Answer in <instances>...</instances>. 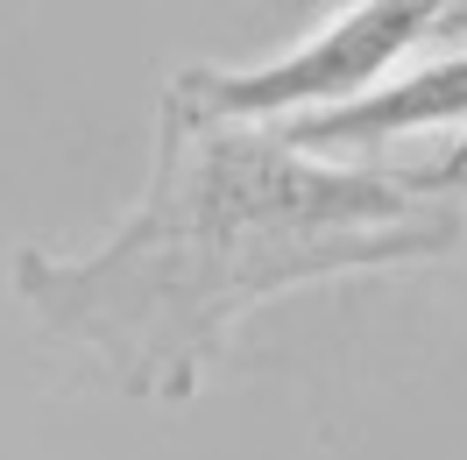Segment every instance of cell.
<instances>
[{"label": "cell", "mask_w": 467, "mask_h": 460, "mask_svg": "<svg viewBox=\"0 0 467 460\" xmlns=\"http://www.w3.org/2000/svg\"><path fill=\"white\" fill-rule=\"evenodd\" d=\"M467 227V142L425 171H348L291 156L269 128L163 114L135 220L99 256H22L15 290L120 390L192 397L227 326L291 284L446 256Z\"/></svg>", "instance_id": "obj_1"}, {"label": "cell", "mask_w": 467, "mask_h": 460, "mask_svg": "<svg viewBox=\"0 0 467 460\" xmlns=\"http://www.w3.org/2000/svg\"><path fill=\"white\" fill-rule=\"evenodd\" d=\"M446 7L418 0H376V7H340L319 36L297 50L255 64V71H177L163 92V114L199 120V128H284V120L348 107L361 92L382 86V71L439 36Z\"/></svg>", "instance_id": "obj_2"}, {"label": "cell", "mask_w": 467, "mask_h": 460, "mask_svg": "<svg viewBox=\"0 0 467 460\" xmlns=\"http://www.w3.org/2000/svg\"><path fill=\"white\" fill-rule=\"evenodd\" d=\"M432 128H467V50L446 58V64H425L410 78H389V86L361 92L348 107L284 120L269 135L291 149V156L340 163V156H361V149H389V142H410V135H432Z\"/></svg>", "instance_id": "obj_3"}]
</instances>
